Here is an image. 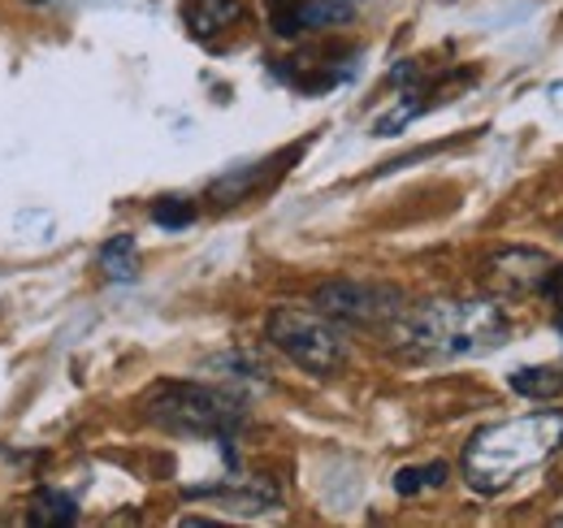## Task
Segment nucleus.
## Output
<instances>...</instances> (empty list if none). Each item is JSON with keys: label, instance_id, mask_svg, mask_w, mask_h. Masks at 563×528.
<instances>
[{"label": "nucleus", "instance_id": "5", "mask_svg": "<svg viewBox=\"0 0 563 528\" xmlns=\"http://www.w3.org/2000/svg\"><path fill=\"white\" fill-rule=\"evenodd\" d=\"M312 304L321 317L339 321V326H386L404 312V295L395 286H373V282H321L312 290Z\"/></svg>", "mask_w": 563, "mask_h": 528}, {"label": "nucleus", "instance_id": "16", "mask_svg": "<svg viewBox=\"0 0 563 528\" xmlns=\"http://www.w3.org/2000/svg\"><path fill=\"white\" fill-rule=\"evenodd\" d=\"M555 525H560V528H563V516H560V520H555Z\"/></svg>", "mask_w": 563, "mask_h": 528}, {"label": "nucleus", "instance_id": "14", "mask_svg": "<svg viewBox=\"0 0 563 528\" xmlns=\"http://www.w3.org/2000/svg\"><path fill=\"white\" fill-rule=\"evenodd\" d=\"M542 295L551 299L555 326H560V333H563V264H551V273H547V282H542Z\"/></svg>", "mask_w": 563, "mask_h": 528}, {"label": "nucleus", "instance_id": "12", "mask_svg": "<svg viewBox=\"0 0 563 528\" xmlns=\"http://www.w3.org/2000/svg\"><path fill=\"white\" fill-rule=\"evenodd\" d=\"M511 391L525 398H551L563 391V373H555V369H520V373H511Z\"/></svg>", "mask_w": 563, "mask_h": 528}, {"label": "nucleus", "instance_id": "8", "mask_svg": "<svg viewBox=\"0 0 563 528\" xmlns=\"http://www.w3.org/2000/svg\"><path fill=\"white\" fill-rule=\"evenodd\" d=\"M26 525L35 528H70L78 525V503L66 490H35L26 503Z\"/></svg>", "mask_w": 563, "mask_h": 528}, {"label": "nucleus", "instance_id": "6", "mask_svg": "<svg viewBox=\"0 0 563 528\" xmlns=\"http://www.w3.org/2000/svg\"><path fill=\"white\" fill-rule=\"evenodd\" d=\"M551 264H555L551 256H542L533 248H503L486 264V282L498 295H529V290H542Z\"/></svg>", "mask_w": 563, "mask_h": 528}, {"label": "nucleus", "instance_id": "15", "mask_svg": "<svg viewBox=\"0 0 563 528\" xmlns=\"http://www.w3.org/2000/svg\"><path fill=\"white\" fill-rule=\"evenodd\" d=\"M26 4H44V0H26Z\"/></svg>", "mask_w": 563, "mask_h": 528}, {"label": "nucleus", "instance_id": "2", "mask_svg": "<svg viewBox=\"0 0 563 528\" xmlns=\"http://www.w3.org/2000/svg\"><path fill=\"white\" fill-rule=\"evenodd\" d=\"M563 447V411H533L473 433L464 447V481L477 494H503L516 476L533 472Z\"/></svg>", "mask_w": 563, "mask_h": 528}, {"label": "nucleus", "instance_id": "1", "mask_svg": "<svg viewBox=\"0 0 563 528\" xmlns=\"http://www.w3.org/2000/svg\"><path fill=\"white\" fill-rule=\"evenodd\" d=\"M395 346L412 360H464L498 351L511 333L494 299H424L390 321Z\"/></svg>", "mask_w": 563, "mask_h": 528}, {"label": "nucleus", "instance_id": "4", "mask_svg": "<svg viewBox=\"0 0 563 528\" xmlns=\"http://www.w3.org/2000/svg\"><path fill=\"white\" fill-rule=\"evenodd\" d=\"M265 333L286 360H295L299 369H308L317 377H330V373L347 369V338L339 330V321H330L321 312L274 308L269 321H265Z\"/></svg>", "mask_w": 563, "mask_h": 528}, {"label": "nucleus", "instance_id": "9", "mask_svg": "<svg viewBox=\"0 0 563 528\" xmlns=\"http://www.w3.org/2000/svg\"><path fill=\"white\" fill-rule=\"evenodd\" d=\"M352 22V4L347 0H303L295 9V26L299 31H325V26H347Z\"/></svg>", "mask_w": 563, "mask_h": 528}, {"label": "nucleus", "instance_id": "3", "mask_svg": "<svg viewBox=\"0 0 563 528\" xmlns=\"http://www.w3.org/2000/svg\"><path fill=\"white\" fill-rule=\"evenodd\" d=\"M143 416L169 433L191 438H230L243 425V398L196 386V382H156L143 395Z\"/></svg>", "mask_w": 563, "mask_h": 528}, {"label": "nucleus", "instance_id": "7", "mask_svg": "<svg viewBox=\"0 0 563 528\" xmlns=\"http://www.w3.org/2000/svg\"><path fill=\"white\" fill-rule=\"evenodd\" d=\"M183 18H187V31L196 40H212L243 18V4L239 0H187Z\"/></svg>", "mask_w": 563, "mask_h": 528}, {"label": "nucleus", "instance_id": "13", "mask_svg": "<svg viewBox=\"0 0 563 528\" xmlns=\"http://www.w3.org/2000/svg\"><path fill=\"white\" fill-rule=\"evenodd\" d=\"M152 221L161 230H187L196 221V204L191 199H178V196H165L152 204Z\"/></svg>", "mask_w": 563, "mask_h": 528}, {"label": "nucleus", "instance_id": "10", "mask_svg": "<svg viewBox=\"0 0 563 528\" xmlns=\"http://www.w3.org/2000/svg\"><path fill=\"white\" fill-rule=\"evenodd\" d=\"M100 268H104V277H113V282H131V277L140 273V243H135L131 234L109 239V243L100 248Z\"/></svg>", "mask_w": 563, "mask_h": 528}, {"label": "nucleus", "instance_id": "11", "mask_svg": "<svg viewBox=\"0 0 563 528\" xmlns=\"http://www.w3.org/2000/svg\"><path fill=\"white\" fill-rule=\"evenodd\" d=\"M446 476H451V468H446V463H424V468H399V472H395V494L412 498V494H421V490H438V485H446Z\"/></svg>", "mask_w": 563, "mask_h": 528}]
</instances>
